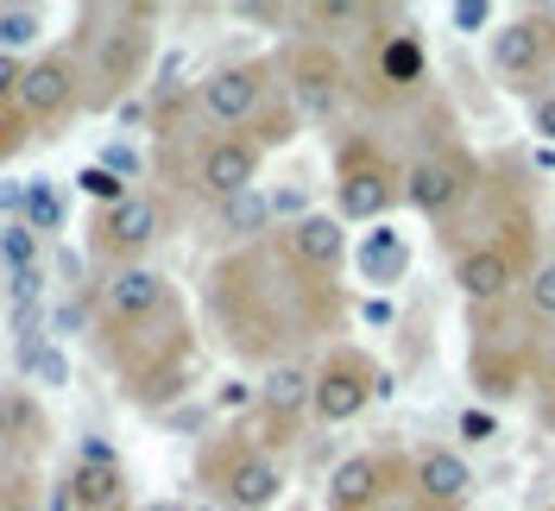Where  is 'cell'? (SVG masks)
Returning a JSON list of instances; mask_svg holds the SVG:
<instances>
[{
	"label": "cell",
	"mask_w": 555,
	"mask_h": 511,
	"mask_svg": "<svg viewBox=\"0 0 555 511\" xmlns=\"http://www.w3.org/2000/svg\"><path fill=\"white\" fill-rule=\"evenodd\" d=\"M550 511H555V506H550Z\"/></svg>",
	"instance_id": "obj_46"
},
{
	"label": "cell",
	"mask_w": 555,
	"mask_h": 511,
	"mask_svg": "<svg viewBox=\"0 0 555 511\" xmlns=\"http://www.w3.org/2000/svg\"><path fill=\"white\" fill-rule=\"evenodd\" d=\"M474 499V468L461 461V448H416L411 461V506L416 511H467Z\"/></svg>",
	"instance_id": "obj_18"
},
{
	"label": "cell",
	"mask_w": 555,
	"mask_h": 511,
	"mask_svg": "<svg viewBox=\"0 0 555 511\" xmlns=\"http://www.w3.org/2000/svg\"><path fill=\"white\" fill-rule=\"evenodd\" d=\"M26 145H33V127H26L13 107H0V165H7V158H20Z\"/></svg>",
	"instance_id": "obj_33"
},
{
	"label": "cell",
	"mask_w": 555,
	"mask_h": 511,
	"mask_svg": "<svg viewBox=\"0 0 555 511\" xmlns=\"http://www.w3.org/2000/svg\"><path fill=\"white\" fill-rule=\"evenodd\" d=\"M69 183H76V196H89L95 208H114V203H127V196H133V183H127V177H114L107 165H82Z\"/></svg>",
	"instance_id": "obj_28"
},
{
	"label": "cell",
	"mask_w": 555,
	"mask_h": 511,
	"mask_svg": "<svg viewBox=\"0 0 555 511\" xmlns=\"http://www.w3.org/2000/svg\"><path fill=\"white\" fill-rule=\"evenodd\" d=\"M171 309H177L171 278L158 272V266H127V272H114L102 284V297H95V329H89V335H133V329L165 322Z\"/></svg>",
	"instance_id": "obj_10"
},
{
	"label": "cell",
	"mask_w": 555,
	"mask_h": 511,
	"mask_svg": "<svg viewBox=\"0 0 555 511\" xmlns=\"http://www.w3.org/2000/svg\"><path fill=\"white\" fill-rule=\"evenodd\" d=\"M165 234H171V203L152 196V190H133L127 203L95 208V221H89V253H95L102 266H114V272H127V266H145V253Z\"/></svg>",
	"instance_id": "obj_8"
},
{
	"label": "cell",
	"mask_w": 555,
	"mask_h": 511,
	"mask_svg": "<svg viewBox=\"0 0 555 511\" xmlns=\"http://www.w3.org/2000/svg\"><path fill=\"white\" fill-rule=\"evenodd\" d=\"M454 284H461V297H467V304L492 309V304H505V297H512L518 266H512L492 240H474V246H461V253H454Z\"/></svg>",
	"instance_id": "obj_21"
},
{
	"label": "cell",
	"mask_w": 555,
	"mask_h": 511,
	"mask_svg": "<svg viewBox=\"0 0 555 511\" xmlns=\"http://www.w3.org/2000/svg\"><path fill=\"white\" fill-rule=\"evenodd\" d=\"M20 373H26V379H38V385H51V392H57V385L69 379V360L57 354V347H51V341H44V347H38L33 360L20 367Z\"/></svg>",
	"instance_id": "obj_31"
},
{
	"label": "cell",
	"mask_w": 555,
	"mask_h": 511,
	"mask_svg": "<svg viewBox=\"0 0 555 511\" xmlns=\"http://www.w3.org/2000/svg\"><path fill=\"white\" fill-rule=\"evenodd\" d=\"M44 511H69V493H64V480L51 486V506H44Z\"/></svg>",
	"instance_id": "obj_39"
},
{
	"label": "cell",
	"mask_w": 555,
	"mask_h": 511,
	"mask_svg": "<svg viewBox=\"0 0 555 511\" xmlns=\"http://www.w3.org/2000/svg\"><path fill=\"white\" fill-rule=\"evenodd\" d=\"M38 246H44V240H38L26 221H7V228H0V266H7L13 278L33 272V266H44V259H38Z\"/></svg>",
	"instance_id": "obj_29"
},
{
	"label": "cell",
	"mask_w": 555,
	"mask_h": 511,
	"mask_svg": "<svg viewBox=\"0 0 555 511\" xmlns=\"http://www.w3.org/2000/svg\"><path fill=\"white\" fill-rule=\"evenodd\" d=\"M278 69V89H284V102L297 120H335L341 102L353 95V76H347L341 51L335 44H322V38H297V44H284L272 58Z\"/></svg>",
	"instance_id": "obj_5"
},
{
	"label": "cell",
	"mask_w": 555,
	"mask_h": 511,
	"mask_svg": "<svg viewBox=\"0 0 555 511\" xmlns=\"http://www.w3.org/2000/svg\"><path fill=\"white\" fill-rule=\"evenodd\" d=\"M0 486H7V474H0Z\"/></svg>",
	"instance_id": "obj_45"
},
{
	"label": "cell",
	"mask_w": 555,
	"mask_h": 511,
	"mask_svg": "<svg viewBox=\"0 0 555 511\" xmlns=\"http://www.w3.org/2000/svg\"><path fill=\"white\" fill-rule=\"evenodd\" d=\"M190 511H221V506H190Z\"/></svg>",
	"instance_id": "obj_43"
},
{
	"label": "cell",
	"mask_w": 555,
	"mask_h": 511,
	"mask_svg": "<svg viewBox=\"0 0 555 511\" xmlns=\"http://www.w3.org/2000/svg\"><path fill=\"white\" fill-rule=\"evenodd\" d=\"M259 165H266V152L253 145L246 133H208L196 145V196L208 203H228V196H241V190H259Z\"/></svg>",
	"instance_id": "obj_15"
},
{
	"label": "cell",
	"mask_w": 555,
	"mask_h": 511,
	"mask_svg": "<svg viewBox=\"0 0 555 511\" xmlns=\"http://www.w3.org/2000/svg\"><path fill=\"white\" fill-rule=\"evenodd\" d=\"M208 316L234 360L284 367L297 341L322 335L341 316V291L335 278L304 272L284 240H253V246H234L228 259H215Z\"/></svg>",
	"instance_id": "obj_1"
},
{
	"label": "cell",
	"mask_w": 555,
	"mask_h": 511,
	"mask_svg": "<svg viewBox=\"0 0 555 511\" xmlns=\"http://www.w3.org/2000/svg\"><path fill=\"white\" fill-rule=\"evenodd\" d=\"M221 208V234L234 240V246H253V240L272 234V196L266 190H241V196H228Z\"/></svg>",
	"instance_id": "obj_25"
},
{
	"label": "cell",
	"mask_w": 555,
	"mask_h": 511,
	"mask_svg": "<svg viewBox=\"0 0 555 511\" xmlns=\"http://www.w3.org/2000/svg\"><path fill=\"white\" fill-rule=\"evenodd\" d=\"M158 51V7H114L102 38L82 51V107L107 114L133 95Z\"/></svg>",
	"instance_id": "obj_3"
},
{
	"label": "cell",
	"mask_w": 555,
	"mask_h": 511,
	"mask_svg": "<svg viewBox=\"0 0 555 511\" xmlns=\"http://www.w3.org/2000/svg\"><path fill=\"white\" fill-rule=\"evenodd\" d=\"M120 511H139V506H120Z\"/></svg>",
	"instance_id": "obj_44"
},
{
	"label": "cell",
	"mask_w": 555,
	"mask_h": 511,
	"mask_svg": "<svg viewBox=\"0 0 555 511\" xmlns=\"http://www.w3.org/2000/svg\"><path fill=\"white\" fill-rule=\"evenodd\" d=\"M95 165H107L114 177H127V183H139V152H133V145H107V152L95 158Z\"/></svg>",
	"instance_id": "obj_35"
},
{
	"label": "cell",
	"mask_w": 555,
	"mask_h": 511,
	"mask_svg": "<svg viewBox=\"0 0 555 511\" xmlns=\"http://www.w3.org/2000/svg\"><path fill=\"white\" fill-rule=\"evenodd\" d=\"M404 203V170L385 158L379 139L347 133L335 145V221L341 228H379Z\"/></svg>",
	"instance_id": "obj_4"
},
{
	"label": "cell",
	"mask_w": 555,
	"mask_h": 511,
	"mask_svg": "<svg viewBox=\"0 0 555 511\" xmlns=\"http://www.w3.org/2000/svg\"><path fill=\"white\" fill-rule=\"evenodd\" d=\"M20 221H26L38 240H44V234H64V221H69L64 190H57L51 177H33V183H20Z\"/></svg>",
	"instance_id": "obj_26"
},
{
	"label": "cell",
	"mask_w": 555,
	"mask_h": 511,
	"mask_svg": "<svg viewBox=\"0 0 555 511\" xmlns=\"http://www.w3.org/2000/svg\"><path fill=\"white\" fill-rule=\"evenodd\" d=\"M524 385H530V354H518V347H480L474 354V392L480 398H512Z\"/></svg>",
	"instance_id": "obj_23"
},
{
	"label": "cell",
	"mask_w": 555,
	"mask_h": 511,
	"mask_svg": "<svg viewBox=\"0 0 555 511\" xmlns=\"http://www.w3.org/2000/svg\"><path fill=\"white\" fill-rule=\"evenodd\" d=\"M391 493H411V461L404 455H347L341 468L322 486V506L328 511H379Z\"/></svg>",
	"instance_id": "obj_13"
},
{
	"label": "cell",
	"mask_w": 555,
	"mask_h": 511,
	"mask_svg": "<svg viewBox=\"0 0 555 511\" xmlns=\"http://www.w3.org/2000/svg\"><path fill=\"white\" fill-rule=\"evenodd\" d=\"M379 392H385V373L373 367V354H360V347H335V354H322V367H315L310 417L315 423H328V430H335V423H353Z\"/></svg>",
	"instance_id": "obj_11"
},
{
	"label": "cell",
	"mask_w": 555,
	"mask_h": 511,
	"mask_svg": "<svg viewBox=\"0 0 555 511\" xmlns=\"http://www.w3.org/2000/svg\"><path fill=\"white\" fill-rule=\"evenodd\" d=\"M272 95H278L272 58H241V64H221L196 82V114L221 133H246L272 107Z\"/></svg>",
	"instance_id": "obj_9"
},
{
	"label": "cell",
	"mask_w": 555,
	"mask_h": 511,
	"mask_svg": "<svg viewBox=\"0 0 555 511\" xmlns=\"http://www.w3.org/2000/svg\"><path fill=\"white\" fill-rule=\"evenodd\" d=\"M530 127H537V139H543V145H555V89L530 102Z\"/></svg>",
	"instance_id": "obj_37"
},
{
	"label": "cell",
	"mask_w": 555,
	"mask_h": 511,
	"mask_svg": "<svg viewBox=\"0 0 555 511\" xmlns=\"http://www.w3.org/2000/svg\"><path fill=\"white\" fill-rule=\"evenodd\" d=\"M429 76V44L416 26H385L373 33V82H379V102H404L423 89Z\"/></svg>",
	"instance_id": "obj_19"
},
{
	"label": "cell",
	"mask_w": 555,
	"mask_h": 511,
	"mask_svg": "<svg viewBox=\"0 0 555 511\" xmlns=\"http://www.w3.org/2000/svg\"><path fill=\"white\" fill-rule=\"evenodd\" d=\"M13 114L33 127V139H57V127H69L82 114V64L69 44H44L38 58H26Z\"/></svg>",
	"instance_id": "obj_7"
},
{
	"label": "cell",
	"mask_w": 555,
	"mask_h": 511,
	"mask_svg": "<svg viewBox=\"0 0 555 511\" xmlns=\"http://www.w3.org/2000/svg\"><path fill=\"white\" fill-rule=\"evenodd\" d=\"M196 468H203V486L228 511H272L278 499H284V468H278V455H266V448L246 443V436L208 443Z\"/></svg>",
	"instance_id": "obj_6"
},
{
	"label": "cell",
	"mask_w": 555,
	"mask_h": 511,
	"mask_svg": "<svg viewBox=\"0 0 555 511\" xmlns=\"http://www.w3.org/2000/svg\"><path fill=\"white\" fill-rule=\"evenodd\" d=\"M310 392H315V367H304V360L266 367V379H259V423H266L259 448H266V455L284 448L297 430H304V417H310Z\"/></svg>",
	"instance_id": "obj_16"
},
{
	"label": "cell",
	"mask_w": 555,
	"mask_h": 511,
	"mask_svg": "<svg viewBox=\"0 0 555 511\" xmlns=\"http://www.w3.org/2000/svg\"><path fill=\"white\" fill-rule=\"evenodd\" d=\"M524 297H530V316H537V322H555V259H543V266L530 272Z\"/></svg>",
	"instance_id": "obj_30"
},
{
	"label": "cell",
	"mask_w": 555,
	"mask_h": 511,
	"mask_svg": "<svg viewBox=\"0 0 555 511\" xmlns=\"http://www.w3.org/2000/svg\"><path fill=\"white\" fill-rule=\"evenodd\" d=\"M411 272V246H404V234L398 228H373V234L360 240V278L366 284H398V278Z\"/></svg>",
	"instance_id": "obj_24"
},
{
	"label": "cell",
	"mask_w": 555,
	"mask_h": 511,
	"mask_svg": "<svg viewBox=\"0 0 555 511\" xmlns=\"http://www.w3.org/2000/svg\"><path fill=\"white\" fill-rule=\"evenodd\" d=\"M492 436H499L492 410H461V443H492Z\"/></svg>",
	"instance_id": "obj_34"
},
{
	"label": "cell",
	"mask_w": 555,
	"mask_h": 511,
	"mask_svg": "<svg viewBox=\"0 0 555 511\" xmlns=\"http://www.w3.org/2000/svg\"><path fill=\"white\" fill-rule=\"evenodd\" d=\"M64 493H69V511H120V506H133V493H127V468H120V455H114L102 436H82V443H76V461H69V474H64Z\"/></svg>",
	"instance_id": "obj_17"
},
{
	"label": "cell",
	"mask_w": 555,
	"mask_h": 511,
	"mask_svg": "<svg viewBox=\"0 0 555 511\" xmlns=\"http://www.w3.org/2000/svg\"><path fill=\"white\" fill-rule=\"evenodd\" d=\"M20 76H26V58L0 51V107H13V95H20Z\"/></svg>",
	"instance_id": "obj_36"
},
{
	"label": "cell",
	"mask_w": 555,
	"mask_h": 511,
	"mask_svg": "<svg viewBox=\"0 0 555 511\" xmlns=\"http://www.w3.org/2000/svg\"><path fill=\"white\" fill-rule=\"evenodd\" d=\"M474 183H480V165L461 152V145H436V152H423L411 170H404V203L416 215H429V221H449L454 208L474 196Z\"/></svg>",
	"instance_id": "obj_12"
},
{
	"label": "cell",
	"mask_w": 555,
	"mask_h": 511,
	"mask_svg": "<svg viewBox=\"0 0 555 511\" xmlns=\"http://www.w3.org/2000/svg\"><path fill=\"white\" fill-rule=\"evenodd\" d=\"M114 379H120V398L139 410H171L190 392V360H196V335L183 322V309H171L165 322L133 329V335H95Z\"/></svg>",
	"instance_id": "obj_2"
},
{
	"label": "cell",
	"mask_w": 555,
	"mask_h": 511,
	"mask_svg": "<svg viewBox=\"0 0 555 511\" xmlns=\"http://www.w3.org/2000/svg\"><path fill=\"white\" fill-rule=\"evenodd\" d=\"M0 405H7V474H38V461L51 448V417H44V405H38L26 385H7Z\"/></svg>",
	"instance_id": "obj_20"
},
{
	"label": "cell",
	"mask_w": 555,
	"mask_h": 511,
	"mask_svg": "<svg viewBox=\"0 0 555 511\" xmlns=\"http://www.w3.org/2000/svg\"><path fill=\"white\" fill-rule=\"evenodd\" d=\"M139 511H190V506H177V499H158V506H139Z\"/></svg>",
	"instance_id": "obj_41"
},
{
	"label": "cell",
	"mask_w": 555,
	"mask_h": 511,
	"mask_svg": "<svg viewBox=\"0 0 555 511\" xmlns=\"http://www.w3.org/2000/svg\"><path fill=\"white\" fill-rule=\"evenodd\" d=\"M278 240H284L291 259H297L304 272H315V278H335L347 266V228L335 221V215H297Z\"/></svg>",
	"instance_id": "obj_22"
},
{
	"label": "cell",
	"mask_w": 555,
	"mask_h": 511,
	"mask_svg": "<svg viewBox=\"0 0 555 511\" xmlns=\"http://www.w3.org/2000/svg\"><path fill=\"white\" fill-rule=\"evenodd\" d=\"M449 20L454 26H467V33H480V26H492V7H486V0H454Z\"/></svg>",
	"instance_id": "obj_38"
},
{
	"label": "cell",
	"mask_w": 555,
	"mask_h": 511,
	"mask_svg": "<svg viewBox=\"0 0 555 511\" xmlns=\"http://www.w3.org/2000/svg\"><path fill=\"white\" fill-rule=\"evenodd\" d=\"M0 474H7V405H0Z\"/></svg>",
	"instance_id": "obj_40"
},
{
	"label": "cell",
	"mask_w": 555,
	"mask_h": 511,
	"mask_svg": "<svg viewBox=\"0 0 555 511\" xmlns=\"http://www.w3.org/2000/svg\"><path fill=\"white\" fill-rule=\"evenodd\" d=\"M550 373H555V341H550Z\"/></svg>",
	"instance_id": "obj_42"
},
{
	"label": "cell",
	"mask_w": 555,
	"mask_h": 511,
	"mask_svg": "<svg viewBox=\"0 0 555 511\" xmlns=\"http://www.w3.org/2000/svg\"><path fill=\"white\" fill-rule=\"evenodd\" d=\"M550 51H555L550 13H518V20L492 26V38H486V58H492V69H499L512 89H530V82L550 69Z\"/></svg>",
	"instance_id": "obj_14"
},
{
	"label": "cell",
	"mask_w": 555,
	"mask_h": 511,
	"mask_svg": "<svg viewBox=\"0 0 555 511\" xmlns=\"http://www.w3.org/2000/svg\"><path fill=\"white\" fill-rule=\"evenodd\" d=\"M0 511H44L38 506V474H7V486H0Z\"/></svg>",
	"instance_id": "obj_32"
},
{
	"label": "cell",
	"mask_w": 555,
	"mask_h": 511,
	"mask_svg": "<svg viewBox=\"0 0 555 511\" xmlns=\"http://www.w3.org/2000/svg\"><path fill=\"white\" fill-rule=\"evenodd\" d=\"M44 7H26V0H0V51H13V58H26V51H44Z\"/></svg>",
	"instance_id": "obj_27"
}]
</instances>
